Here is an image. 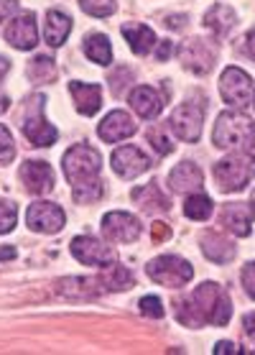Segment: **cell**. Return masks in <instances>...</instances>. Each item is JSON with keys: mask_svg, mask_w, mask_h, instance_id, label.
Instances as JSON below:
<instances>
[{"mask_svg": "<svg viewBox=\"0 0 255 355\" xmlns=\"http://www.w3.org/2000/svg\"><path fill=\"white\" fill-rule=\"evenodd\" d=\"M176 315L184 324L189 327H202V324H227L232 317V304L230 297L225 294V289L215 282H204L202 286L194 289L189 299L176 302Z\"/></svg>", "mask_w": 255, "mask_h": 355, "instance_id": "6da1fadb", "label": "cell"}, {"mask_svg": "<svg viewBox=\"0 0 255 355\" xmlns=\"http://www.w3.org/2000/svg\"><path fill=\"white\" fill-rule=\"evenodd\" d=\"M212 141L217 148H232L255 156V123L243 113H222L215 123Z\"/></svg>", "mask_w": 255, "mask_h": 355, "instance_id": "7a4b0ae2", "label": "cell"}, {"mask_svg": "<svg viewBox=\"0 0 255 355\" xmlns=\"http://www.w3.org/2000/svg\"><path fill=\"white\" fill-rule=\"evenodd\" d=\"M215 179L222 192H243L255 179V156L238 151L235 156H227L222 162H217Z\"/></svg>", "mask_w": 255, "mask_h": 355, "instance_id": "3957f363", "label": "cell"}, {"mask_svg": "<svg viewBox=\"0 0 255 355\" xmlns=\"http://www.w3.org/2000/svg\"><path fill=\"white\" fill-rule=\"evenodd\" d=\"M62 166H64V177L69 179L74 187V184H82V182L97 179V174L103 169V156L97 154L92 146L77 144L64 154Z\"/></svg>", "mask_w": 255, "mask_h": 355, "instance_id": "277c9868", "label": "cell"}, {"mask_svg": "<svg viewBox=\"0 0 255 355\" xmlns=\"http://www.w3.org/2000/svg\"><path fill=\"white\" fill-rule=\"evenodd\" d=\"M146 274L151 282L161 284L166 289H182L191 282L194 268H191L189 261L179 259V256H159L146 266Z\"/></svg>", "mask_w": 255, "mask_h": 355, "instance_id": "5b68a950", "label": "cell"}, {"mask_svg": "<svg viewBox=\"0 0 255 355\" xmlns=\"http://www.w3.org/2000/svg\"><path fill=\"white\" fill-rule=\"evenodd\" d=\"M44 97L33 95L26 105V118H24V136L31 141L33 146L39 148H46V146L56 144V128L49 125V121L44 118Z\"/></svg>", "mask_w": 255, "mask_h": 355, "instance_id": "8992f818", "label": "cell"}, {"mask_svg": "<svg viewBox=\"0 0 255 355\" xmlns=\"http://www.w3.org/2000/svg\"><path fill=\"white\" fill-rule=\"evenodd\" d=\"M202 123H204V110H202L200 103H182V105L171 113V118H168L171 130H174L182 141H186V144L200 141Z\"/></svg>", "mask_w": 255, "mask_h": 355, "instance_id": "52a82bcc", "label": "cell"}, {"mask_svg": "<svg viewBox=\"0 0 255 355\" xmlns=\"http://www.w3.org/2000/svg\"><path fill=\"white\" fill-rule=\"evenodd\" d=\"M67 223V215L59 205L54 202H33L31 207L26 210V225L31 227L33 233H46V235H54L59 233Z\"/></svg>", "mask_w": 255, "mask_h": 355, "instance_id": "ba28073f", "label": "cell"}, {"mask_svg": "<svg viewBox=\"0 0 255 355\" xmlns=\"http://www.w3.org/2000/svg\"><path fill=\"white\" fill-rule=\"evenodd\" d=\"M179 62L194 74H207L217 62V49L204 39H189L179 46Z\"/></svg>", "mask_w": 255, "mask_h": 355, "instance_id": "9c48e42d", "label": "cell"}, {"mask_svg": "<svg viewBox=\"0 0 255 355\" xmlns=\"http://www.w3.org/2000/svg\"><path fill=\"white\" fill-rule=\"evenodd\" d=\"M220 92H222V100L227 105L245 107L253 97V80L240 67H230L220 77Z\"/></svg>", "mask_w": 255, "mask_h": 355, "instance_id": "30bf717a", "label": "cell"}, {"mask_svg": "<svg viewBox=\"0 0 255 355\" xmlns=\"http://www.w3.org/2000/svg\"><path fill=\"white\" fill-rule=\"evenodd\" d=\"M103 233L110 243H133L141 235V223L128 212H107L103 218Z\"/></svg>", "mask_w": 255, "mask_h": 355, "instance_id": "8fae6325", "label": "cell"}, {"mask_svg": "<svg viewBox=\"0 0 255 355\" xmlns=\"http://www.w3.org/2000/svg\"><path fill=\"white\" fill-rule=\"evenodd\" d=\"M72 256L85 266H107L115 261V253L112 248H107L105 243H100L97 238H89V235H77L72 241Z\"/></svg>", "mask_w": 255, "mask_h": 355, "instance_id": "7c38bea8", "label": "cell"}, {"mask_svg": "<svg viewBox=\"0 0 255 355\" xmlns=\"http://www.w3.org/2000/svg\"><path fill=\"white\" fill-rule=\"evenodd\" d=\"M6 41L10 46L18 49V51H31L39 44V33H36V16L31 10L28 13H21L18 18H13L8 26H6Z\"/></svg>", "mask_w": 255, "mask_h": 355, "instance_id": "4fadbf2b", "label": "cell"}, {"mask_svg": "<svg viewBox=\"0 0 255 355\" xmlns=\"http://www.w3.org/2000/svg\"><path fill=\"white\" fill-rule=\"evenodd\" d=\"M110 164H112V169H115V174L123 179L141 177V174L148 171V166H151L148 156H146L141 148H136V146H120L118 151L112 154Z\"/></svg>", "mask_w": 255, "mask_h": 355, "instance_id": "5bb4252c", "label": "cell"}, {"mask_svg": "<svg viewBox=\"0 0 255 355\" xmlns=\"http://www.w3.org/2000/svg\"><path fill=\"white\" fill-rule=\"evenodd\" d=\"M21 182L31 194H49L54 189V171L46 162H26L21 166Z\"/></svg>", "mask_w": 255, "mask_h": 355, "instance_id": "9a60e30c", "label": "cell"}, {"mask_svg": "<svg viewBox=\"0 0 255 355\" xmlns=\"http://www.w3.org/2000/svg\"><path fill=\"white\" fill-rule=\"evenodd\" d=\"M168 187H171L176 194L200 192L202 187H204L202 169L194 162H182L174 171H171V174H168Z\"/></svg>", "mask_w": 255, "mask_h": 355, "instance_id": "2e32d148", "label": "cell"}, {"mask_svg": "<svg viewBox=\"0 0 255 355\" xmlns=\"http://www.w3.org/2000/svg\"><path fill=\"white\" fill-rule=\"evenodd\" d=\"M97 133H100V138L107 141V144H118V141L130 138L136 133V123H133V118L128 113H123V110H112V113L100 123Z\"/></svg>", "mask_w": 255, "mask_h": 355, "instance_id": "e0dca14e", "label": "cell"}, {"mask_svg": "<svg viewBox=\"0 0 255 355\" xmlns=\"http://www.w3.org/2000/svg\"><path fill=\"white\" fill-rule=\"evenodd\" d=\"M253 205H245V202H238V205H227L222 210V225L235 233L238 238H247L250 230H253Z\"/></svg>", "mask_w": 255, "mask_h": 355, "instance_id": "ac0fdd59", "label": "cell"}, {"mask_svg": "<svg viewBox=\"0 0 255 355\" xmlns=\"http://www.w3.org/2000/svg\"><path fill=\"white\" fill-rule=\"evenodd\" d=\"M74 107L82 115H95L103 105V89L100 85H85V82H69Z\"/></svg>", "mask_w": 255, "mask_h": 355, "instance_id": "d6986e66", "label": "cell"}, {"mask_svg": "<svg viewBox=\"0 0 255 355\" xmlns=\"http://www.w3.org/2000/svg\"><path fill=\"white\" fill-rule=\"evenodd\" d=\"M130 107L136 110L143 121H156L164 110V100L153 87H136L130 92Z\"/></svg>", "mask_w": 255, "mask_h": 355, "instance_id": "ffe728a7", "label": "cell"}, {"mask_svg": "<svg viewBox=\"0 0 255 355\" xmlns=\"http://www.w3.org/2000/svg\"><path fill=\"white\" fill-rule=\"evenodd\" d=\"M100 291H103L100 279H80V276H72V279L56 282V294L67 299H92Z\"/></svg>", "mask_w": 255, "mask_h": 355, "instance_id": "44dd1931", "label": "cell"}, {"mask_svg": "<svg viewBox=\"0 0 255 355\" xmlns=\"http://www.w3.org/2000/svg\"><path fill=\"white\" fill-rule=\"evenodd\" d=\"M72 31V18L62 13V10H51L46 13V26H44V36H46L49 46H62L67 36Z\"/></svg>", "mask_w": 255, "mask_h": 355, "instance_id": "7402d4cb", "label": "cell"}, {"mask_svg": "<svg viewBox=\"0 0 255 355\" xmlns=\"http://www.w3.org/2000/svg\"><path fill=\"white\" fill-rule=\"evenodd\" d=\"M123 36L128 39L130 49L136 51L138 57H146L156 46V33L143 24H125L123 26Z\"/></svg>", "mask_w": 255, "mask_h": 355, "instance_id": "603a6c76", "label": "cell"}, {"mask_svg": "<svg viewBox=\"0 0 255 355\" xmlns=\"http://www.w3.org/2000/svg\"><path fill=\"white\" fill-rule=\"evenodd\" d=\"M133 202L146 212H166L168 207H171V205H168V197L161 192L159 184H148V187L133 189Z\"/></svg>", "mask_w": 255, "mask_h": 355, "instance_id": "cb8c5ba5", "label": "cell"}, {"mask_svg": "<svg viewBox=\"0 0 255 355\" xmlns=\"http://www.w3.org/2000/svg\"><path fill=\"white\" fill-rule=\"evenodd\" d=\"M202 253L215 263H227L235 256V248L227 238H222L220 233H204L202 235Z\"/></svg>", "mask_w": 255, "mask_h": 355, "instance_id": "d4e9b609", "label": "cell"}, {"mask_svg": "<svg viewBox=\"0 0 255 355\" xmlns=\"http://www.w3.org/2000/svg\"><path fill=\"white\" fill-rule=\"evenodd\" d=\"M100 284H103V289H107V291L133 289V274H130L125 266H120V263H107L103 276H100Z\"/></svg>", "mask_w": 255, "mask_h": 355, "instance_id": "484cf974", "label": "cell"}, {"mask_svg": "<svg viewBox=\"0 0 255 355\" xmlns=\"http://www.w3.org/2000/svg\"><path fill=\"white\" fill-rule=\"evenodd\" d=\"M204 26L209 31H215L217 36H227L232 31V26H235V10L227 8V6H215L204 16Z\"/></svg>", "mask_w": 255, "mask_h": 355, "instance_id": "4316f807", "label": "cell"}, {"mask_svg": "<svg viewBox=\"0 0 255 355\" xmlns=\"http://www.w3.org/2000/svg\"><path fill=\"white\" fill-rule=\"evenodd\" d=\"M85 54L97 64H110L112 62V46L110 39L105 33H92L89 39H85Z\"/></svg>", "mask_w": 255, "mask_h": 355, "instance_id": "83f0119b", "label": "cell"}, {"mask_svg": "<svg viewBox=\"0 0 255 355\" xmlns=\"http://www.w3.org/2000/svg\"><path fill=\"white\" fill-rule=\"evenodd\" d=\"M215 210V202L204 197V194H189V200L184 205V212H186V218L191 220H207Z\"/></svg>", "mask_w": 255, "mask_h": 355, "instance_id": "f1b7e54d", "label": "cell"}, {"mask_svg": "<svg viewBox=\"0 0 255 355\" xmlns=\"http://www.w3.org/2000/svg\"><path fill=\"white\" fill-rule=\"evenodd\" d=\"M28 77L31 82L41 85V82H51L56 77V67H54V59L51 57H36L28 64Z\"/></svg>", "mask_w": 255, "mask_h": 355, "instance_id": "f546056e", "label": "cell"}, {"mask_svg": "<svg viewBox=\"0 0 255 355\" xmlns=\"http://www.w3.org/2000/svg\"><path fill=\"white\" fill-rule=\"evenodd\" d=\"M105 194L103 182L100 179H92V182H82V184H74V202L80 205H92Z\"/></svg>", "mask_w": 255, "mask_h": 355, "instance_id": "4dcf8cb0", "label": "cell"}, {"mask_svg": "<svg viewBox=\"0 0 255 355\" xmlns=\"http://www.w3.org/2000/svg\"><path fill=\"white\" fill-rule=\"evenodd\" d=\"M148 141H151L153 148L164 156L174 151V144H171V138H168V125H151V128H148Z\"/></svg>", "mask_w": 255, "mask_h": 355, "instance_id": "1f68e13d", "label": "cell"}, {"mask_svg": "<svg viewBox=\"0 0 255 355\" xmlns=\"http://www.w3.org/2000/svg\"><path fill=\"white\" fill-rule=\"evenodd\" d=\"M80 8L87 16L95 18H107L115 13V0H80Z\"/></svg>", "mask_w": 255, "mask_h": 355, "instance_id": "d6a6232c", "label": "cell"}, {"mask_svg": "<svg viewBox=\"0 0 255 355\" xmlns=\"http://www.w3.org/2000/svg\"><path fill=\"white\" fill-rule=\"evenodd\" d=\"M16 220H18L16 205L8 200H0V235L10 233L16 227Z\"/></svg>", "mask_w": 255, "mask_h": 355, "instance_id": "836d02e7", "label": "cell"}, {"mask_svg": "<svg viewBox=\"0 0 255 355\" xmlns=\"http://www.w3.org/2000/svg\"><path fill=\"white\" fill-rule=\"evenodd\" d=\"M138 307H141V315L151 317V320H161V317L166 315V309H164L159 297H143L138 302Z\"/></svg>", "mask_w": 255, "mask_h": 355, "instance_id": "e575fe53", "label": "cell"}, {"mask_svg": "<svg viewBox=\"0 0 255 355\" xmlns=\"http://www.w3.org/2000/svg\"><path fill=\"white\" fill-rule=\"evenodd\" d=\"M16 156V144H13V136L6 125H0V164H8L13 162Z\"/></svg>", "mask_w": 255, "mask_h": 355, "instance_id": "d590c367", "label": "cell"}, {"mask_svg": "<svg viewBox=\"0 0 255 355\" xmlns=\"http://www.w3.org/2000/svg\"><path fill=\"white\" fill-rule=\"evenodd\" d=\"M243 286L250 294V299H255V261L245 263V268H243Z\"/></svg>", "mask_w": 255, "mask_h": 355, "instance_id": "8d00e7d4", "label": "cell"}, {"mask_svg": "<svg viewBox=\"0 0 255 355\" xmlns=\"http://www.w3.org/2000/svg\"><path fill=\"white\" fill-rule=\"evenodd\" d=\"M153 241L156 243H164V241H168L171 238V227L166 225V223H153Z\"/></svg>", "mask_w": 255, "mask_h": 355, "instance_id": "74e56055", "label": "cell"}, {"mask_svg": "<svg viewBox=\"0 0 255 355\" xmlns=\"http://www.w3.org/2000/svg\"><path fill=\"white\" fill-rule=\"evenodd\" d=\"M18 10V0H0V24Z\"/></svg>", "mask_w": 255, "mask_h": 355, "instance_id": "f35d334b", "label": "cell"}, {"mask_svg": "<svg viewBox=\"0 0 255 355\" xmlns=\"http://www.w3.org/2000/svg\"><path fill=\"white\" fill-rule=\"evenodd\" d=\"M156 57H159V62H166V59L171 57V41H161Z\"/></svg>", "mask_w": 255, "mask_h": 355, "instance_id": "ab89813d", "label": "cell"}, {"mask_svg": "<svg viewBox=\"0 0 255 355\" xmlns=\"http://www.w3.org/2000/svg\"><path fill=\"white\" fill-rule=\"evenodd\" d=\"M243 324H245V335L247 338L255 340V312H250V315H245V320H243Z\"/></svg>", "mask_w": 255, "mask_h": 355, "instance_id": "60d3db41", "label": "cell"}, {"mask_svg": "<svg viewBox=\"0 0 255 355\" xmlns=\"http://www.w3.org/2000/svg\"><path fill=\"white\" fill-rule=\"evenodd\" d=\"M243 49H245L247 57L255 59V31H250V33L245 36V46H243Z\"/></svg>", "mask_w": 255, "mask_h": 355, "instance_id": "b9f144b4", "label": "cell"}, {"mask_svg": "<svg viewBox=\"0 0 255 355\" xmlns=\"http://www.w3.org/2000/svg\"><path fill=\"white\" fill-rule=\"evenodd\" d=\"M227 353H235V345L232 343H227V340H220L217 343V347H215V355H227Z\"/></svg>", "mask_w": 255, "mask_h": 355, "instance_id": "7bdbcfd3", "label": "cell"}, {"mask_svg": "<svg viewBox=\"0 0 255 355\" xmlns=\"http://www.w3.org/2000/svg\"><path fill=\"white\" fill-rule=\"evenodd\" d=\"M8 69H10V62L6 57H0V80L8 74Z\"/></svg>", "mask_w": 255, "mask_h": 355, "instance_id": "ee69618b", "label": "cell"}, {"mask_svg": "<svg viewBox=\"0 0 255 355\" xmlns=\"http://www.w3.org/2000/svg\"><path fill=\"white\" fill-rule=\"evenodd\" d=\"M8 105H10L8 95H3V92H0V115H3L6 110H8Z\"/></svg>", "mask_w": 255, "mask_h": 355, "instance_id": "f6af8a7d", "label": "cell"}, {"mask_svg": "<svg viewBox=\"0 0 255 355\" xmlns=\"http://www.w3.org/2000/svg\"><path fill=\"white\" fill-rule=\"evenodd\" d=\"M13 256H16V250H13V248H3V250H0V261L13 259Z\"/></svg>", "mask_w": 255, "mask_h": 355, "instance_id": "bcb514c9", "label": "cell"}, {"mask_svg": "<svg viewBox=\"0 0 255 355\" xmlns=\"http://www.w3.org/2000/svg\"><path fill=\"white\" fill-rule=\"evenodd\" d=\"M250 205H253V210H255V192L250 194Z\"/></svg>", "mask_w": 255, "mask_h": 355, "instance_id": "7dc6e473", "label": "cell"}, {"mask_svg": "<svg viewBox=\"0 0 255 355\" xmlns=\"http://www.w3.org/2000/svg\"><path fill=\"white\" fill-rule=\"evenodd\" d=\"M253 105H255V103H253Z\"/></svg>", "mask_w": 255, "mask_h": 355, "instance_id": "c3c4849f", "label": "cell"}]
</instances>
